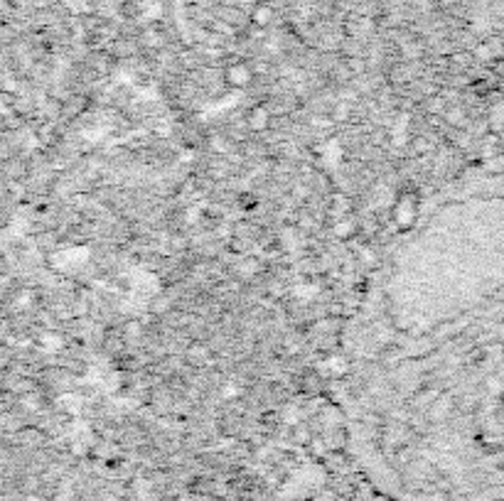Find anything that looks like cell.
I'll list each match as a JSON object with an SVG mask.
<instances>
[{
    "mask_svg": "<svg viewBox=\"0 0 504 501\" xmlns=\"http://www.w3.org/2000/svg\"><path fill=\"white\" fill-rule=\"evenodd\" d=\"M273 20V8L268 6H259L254 10V22L256 25H268V22Z\"/></svg>",
    "mask_w": 504,
    "mask_h": 501,
    "instance_id": "1",
    "label": "cell"
}]
</instances>
